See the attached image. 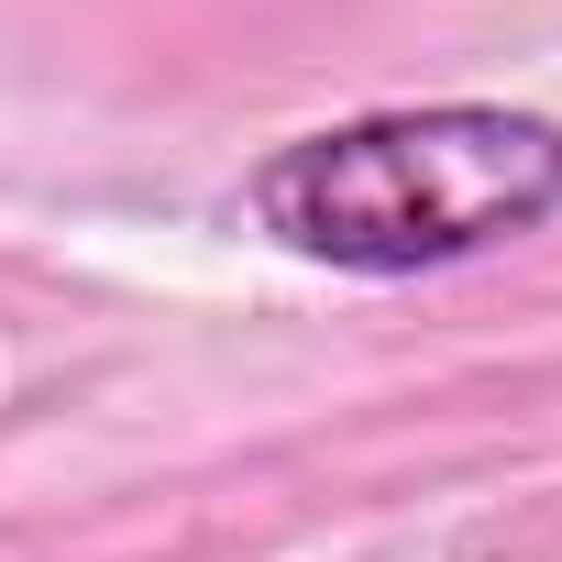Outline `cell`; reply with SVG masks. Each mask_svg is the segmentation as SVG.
<instances>
[{
    "instance_id": "cell-1",
    "label": "cell",
    "mask_w": 562,
    "mask_h": 562,
    "mask_svg": "<svg viewBox=\"0 0 562 562\" xmlns=\"http://www.w3.org/2000/svg\"><path fill=\"white\" fill-rule=\"evenodd\" d=\"M562 210V122L507 100H430L299 133L254 166V221L342 276H419L496 254Z\"/></svg>"
}]
</instances>
